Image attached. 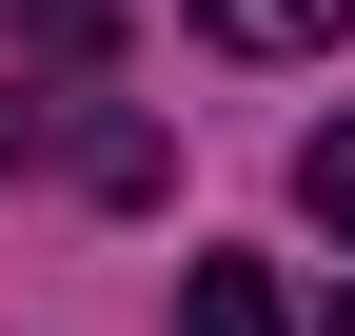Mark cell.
<instances>
[{
    "mask_svg": "<svg viewBox=\"0 0 355 336\" xmlns=\"http://www.w3.org/2000/svg\"><path fill=\"white\" fill-rule=\"evenodd\" d=\"M296 198H316V218L355 237V119H336V139H316V158H296Z\"/></svg>",
    "mask_w": 355,
    "mask_h": 336,
    "instance_id": "277c9868",
    "label": "cell"
},
{
    "mask_svg": "<svg viewBox=\"0 0 355 336\" xmlns=\"http://www.w3.org/2000/svg\"><path fill=\"white\" fill-rule=\"evenodd\" d=\"M336 336H355V297H336Z\"/></svg>",
    "mask_w": 355,
    "mask_h": 336,
    "instance_id": "5b68a950",
    "label": "cell"
},
{
    "mask_svg": "<svg viewBox=\"0 0 355 336\" xmlns=\"http://www.w3.org/2000/svg\"><path fill=\"white\" fill-rule=\"evenodd\" d=\"M0 40H40V60L79 79V60H99V0H0Z\"/></svg>",
    "mask_w": 355,
    "mask_h": 336,
    "instance_id": "3957f363",
    "label": "cell"
},
{
    "mask_svg": "<svg viewBox=\"0 0 355 336\" xmlns=\"http://www.w3.org/2000/svg\"><path fill=\"white\" fill-rule=\"evenodd\" d=\"M198 20H217V40H237V60H316V40L355 20V0H198Z\"/></svg>",
    "mask_w": 355,
    "mask_h": 336,
    "instance_id": "7a4b0ae2",
    "label": "cell"
},
{
    "mask_svg": "<svg viewBox=\"0 0 355 336\" xmlns=\"http://www.w3.org/2000/svg\"><path fill=\"white\" fill-rule=\"evenodd\" d=\"M178 336H296V297L257 258H198V297H178Z\"/></svg>",
    "mask_w": 355,
    "mask_h": 336,
    "instance_id": "6da1fadb",
    "label": "cell"
}]
</instances>
